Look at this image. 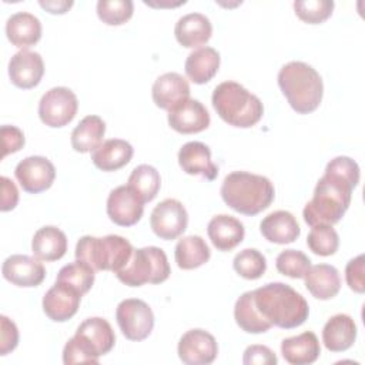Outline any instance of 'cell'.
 <instances>
[{"label":"cell","instance_id":"6da1fadb","mask_svg":"<svg viewBox=\"0 0 365 365\" xmlns=\"http://www.w3.org/2000/svg\"><path fill=\"white\" fill-rule=\"evenodd\" d=\"M359 177V165L351 157L332 158L318 180L312 198L304 207V221L309 227L339 222L349 208L352 191L358 185Z\"/></svg>","mask_w":365,"mask_h":365},{"label":"cell","instance_id":"7a4b0ae2","mask_svg":"<svg viewBox=\"0 0 365 365\" xmlns=\"http://www.w3.org/2000/svg\"><path fill=\"white\" fill-rule=\"evenodd\" d=\"M254 292V302L259 314L274 327L292 329L302 325L309 315L305 298L284 282H268Z\"/></svg>","mask_w":365,"mask_h":365},{"label":"cell","instance_id":"3957f363","mask_svg":"<svg viewBox=\"0 0 365 365\" xmlns=\"http://www.w3.org/2000/svg\"><path fill=\"white\" fill-rule=\"evenodd\" d=\"M220 192L230 208L250 217L267 210L275 197L269 178L247 171L230 173L224 178Z\"/></svg>","mask_w":365,"mask_h":365},{"label":"cell","instance_id":"277c9868","mask_svg":"<svg viewBox=\"0 0 365 365\" xmlns=\"http://www.w3.org/2000/svg\"><path fill=\"white\" fill-rule=\"evenodd\" d=\"M278 86L288 104L298 114L315 111L324 96L319 73L304 61H289L279 68Z\"/></svg>","mask_w":365,"mask_h":365},{"label":"cell","instance_id":"5b68a950","mask_svg":"<svg viewBox=\"0 0 365 365\" xmlns=\"http://www.w3.org/2000/svg\"><path fill=\"white\" fill-rule=\"evenodd\" d=\"M211 103L227 124L238 128L255 125L264 114L261 100L237 81L220 83L212 91Z\"/></svg>","mask_w":365,"mask_h":365},{"label":"cell","instance_id":"8992f818","mask_svg":"<svg viewBox=\"0 0 365 365\" xmlns=\"http://www.w3.org/2000/svg\"><path fill=\"white\" fill-rule=\"evenodd\" d=\"M134 248L121 235H84L76 244V259L88 264L94 271L118 272L130 259Z\"/></svg>","mask_w":365,"mask_h":365},{"label":"cell","instance_id":"52a82bcc","mask_svg":"<svg viewBox=\"0 0 365 365\" xmlns=\"http://www.w3.org/2000/svg\"><path fill=\"white\" fill-rule=\"evenodd\" d=\"M171 268L165 252L158 247H144L133 251L128 262L115 272L117 278L128 287L161 284L168 279Z\"/></svg>","mask_w":365,"mask_h":365},{"label":"cell","instance_id":"ba28073f","mask_svg":"<svg viewBox=\"0 0 365 365\" xmlns=\"http://www.w3.org/2000/svg\"><path fill=\"white\" fill-rule=\"evenodd\" d=\"M121 334L130 341H143L154 328V314L147 302L138 298L123 299L115 309Z\"/></svg>","mask_w":365,"mask_h":365},{"label":"cell","instance_id":"9c48e42d","mask_svg":"<svg viewBox=\"0 0 365 365\" xmlns=\"http://www.w3.org/2000/svg\"><path fill=\"white\" fill-rule=\"evenodd\" d=\"M77 108V97L70 88L53 87L40 98L38 117L43 124L51 128H60L73 121Z\"/></svg>","mask_w":365,"mask_h":365},{"label":"cell","instance_id":"30bf717a","mask_svg":"<svg viewBox=\"0 0 365 365\" xmlns=\"http://www.w3.org/2000/svg\"><path fill=\"white\" fill-rule=\"evenodd\" d=\"M188 225V214L181 201L165 198L151 211L150 227L153 232L165 241L178 238Z\"/></svg>","mask_w":365,"mask_h":365},{"label":"cell","instance_id":"8fae6325","mask_svg":"<svg viewBox=\"0 0 365 365\" xmlns=\"http://www.w3.org/2000/svg\"><path fill=\"white\" fill-rule=\"evenodd\" d=\"M178 358L187 365H208L218 355V344L208 331L194 328L182 334L177 346Z\"/></svg>","mask_w":365,"mask_h":365},{"label":"cell","instance_id":"7c38bea8","mask_svg":"<svg viewBox=\"0 0 365 365\" xmlns=\"http://www.w3.org/2000/svg\"><path fill=\"white\" fill-rule=\"evenodd\" d=\"M14 175L26 192L38 194L53 185L56 168L48 158L41 155H30L16 165Z\"/></svg>","mask_w":365,"mask_h":365},{"label":"cell","instance_id":"4fadbf2b","mask_svg":"<svg viewBox=\"0 0 365 365\" xmlns=\"http://www.w3.org/2000/svg\"><path fill=\"white\" fill-rule=\"evenodd\" d=\"M144 212V202L128 185H120L110 191L107 198V215L120 227L137 224Z\"/></svg>","mask_w":365,"mask_h":365},{"label":"cell","instance_id":"5bb4252c","mask_svg":"<svg viewBox=\"0 0 365 365\" xmlns=\"http://www.w3.org/2000/svg\"><path fill=\"white\" fill-rule=\"evenodd\" d=\"M81 297L71 285L56 281L43 297V311L51 321L66 322L77 314Z\"/></svg>","mask_w":365,"mask_h":365},{"label":"cell","instance_id":"9a60e30c","mask_svg":"<svg viewBox=\"0 0 365 365\" xmlns=\"http://www.w3.org/2000/svg\"><path fill=\"white\" fill-rule=\"evenodd\" d=\"M1 274L4 279L16 287L31 288L38 287L46 278L44 265L29 255L13 254L7 257L1 265Z\"/></svg>","mask_w":365,"mask_h":365},{"label":"cell","instance_id":"2e32d148","mask_svg":"<svg viewBox=\"0 0 365 365\" xmlns=\"http://www.w3.org/2000/svg\"><path fill=\"white\" fill-rule=\"evenodd\" d=\"M168 125L180 134H195L208 128L210 113L202 103L187 98L168 111Z\"/></svg>","mask_w":365,"mask_h":365},{"label":"cell","instance_id":"e0dca14e","mask_svg":"<svg viewBox=\"0 0 365 365\" xmlns=\"http://www.w3.org/2000/svg\"><path fill=\"white\" fill-rule=\"evenodd\" d=\"M44 74V63L38 53L20 50L11 56L9 61V77L11 83L23 90L38 86Z\"/></svg>","mask_w":365,"mask_h":365},{"label":"cell","instance_id":"ac0fdd59","mask_svg":"<svg viewBox=\"0 0 365 365\" xmlns=\"http://www.w3.org/2000/svg\"><path fill=\"white\" fill-rule=\"evenodd\" d=\"M178 164L190 175H201L210 181L218 175V167L211 161V150L201 141L185 143L178 151Z\"/></svg>","mask_w":365,"mask_h":365},{"label":"cell","instance_id":"d6986e66","mask_svg":"<svg viewBox=\"0 0 365 365\" xmlns=\"http://www.w3.org/2000/svg\"><path fill=\"white\" fill-rule=\"evenodd\" d=\"M151 96L157 107L170 111L190 98V84L185 77L178 73H165L154 81Z\"/></svg>","mask_w":365,"mask_h":365},{"label":"cell","instance_id":"ffe728a7","mask_svg":"<svg viewBox=\"0 0 365 365\" xmlns=\"http://www.w3.org/2000/svg\"><path fill=\"white\" fill-rule=\"evenodd\" d=\"M76 335L100 358L101 355L108 354L115 344V334L110 322L100 317H91L84 319Z\"/></svg>","mask_w":365,"mask_h":365},{"label":"cell","instance_id":"44dd1931","mask_svg":"<svg viewBox=\"0 0 365 365\" xmlns=\"http://www.w3.org/2000/svg\"><path fill=\"white\" fill-rule=\"evenodd\" d=\"M207 234L218 251H231L242 242L245 228L244 224L235 217L220 214L210 220Z\"/></svg>","mask_w":365,"mask_h":365},{"label":"cell","instance_id":"7402d4cb","mask_svg":"<svg viewBox=\"0 0 365 365\" xmlns=\"http://www.w3.org/2000/svg\"><path fill=\"white\" fill-rule=\"evenodd\" d=\"M174 34L182 47L200 48L211 38L212 24L205 14L188 13L177 20Z\"/></svg>","mask_w":365,"mask_h":365},{"label":"cell","instance_id":"603a6c76","mask_svg":"<svg viewBox=\"0 0 365 365\" xmlns=\"http://www.w3.org/2000/svg\"><path fill=\"white\" fill-rule=\"evenodd\" d=\"M134 154L133 145L121 138H110L103 141L91 151L93 164L101 171H117L127 165Z\"/></svg>","mask_w":365,"mask_h":365},{"label":"cell","instance_id":"cb8c5ba5","mask_svg":"<svg viewBox=\"0 0 365 365\" xmlns=\"http://www.w3.org/2000/svg\"><path fill=\"white\" fill-rule=\"evenodd\" d=\"M356 339V324L346 314L331 317L322 328V342L331 352H344L349 349Z\"/></svg>","mask_w":365,"mask_h":365},{"label":"cell","instance_id":"d4e9b609","mask_svg":"<svg viewBox=\"0 0 365 365\" xmlns=\"http://www.w3.org/2000/svg\"><path fill=\"white\" fill-rule=\"evenodd\" d=\"M259 231L267 241L274 244H291L301 234L297 218L285 210H278L268 214L261 221Z\"/></svg>","mask_w":365,"mask_h":365},{"label":"cell","instance_id":"484cf974","mask_svg":"<svg viewBox=\"0 0 365 365\" xmlns=\"http://www.w3.org/2000/svg\"><path fill=\"white\" fill-rule=\"evenodd\" d=\"M6 36L13 46L27 50L41 38V23L31 13L17 11L6 21Z\"/></svg>","mask_w":365,"mask_h":365},{"label":"cell","instance_id":"4316f807","mask_svg":"<svg viewBox=\"0 0 365 365\" xmlns=\"http://www.w3.org/2000/svg\"><path fill=\"white\" fill-rule=\"evenodd\" d=\"M281 354L291 365H309L319 358V341L312 331H305L299 335L282 339Z\"/></svg>","mask_w":365,"mask_h":365},{"label":"cell","instance_id":"83f0119b","mask_svg":"<svg viewBox=\"0 0 365 365\" xmlns=\"http://www.w3.org/2000/svg\"><path fill=\"white\" fill-rule=\"evenodd\" d=\"M31 251L40 261H57L63 258L67 251V237L54 225L41 227L33 235Z\"/></svg>","mask_w":365,"mask_h":365},{"label":"cell","instance_id":"f1b7e54d","mask_svg":"<svg viewBox=\"0 0 365 365\" xmlns=\"http://www.w3.org/2000/svg\"><path fill=\"white\" fill-rule=\"evenodd\" d=\"M304 279L311 295L321 301L334 298L341 288L339 272L334 265L329 264H317L309 267Z\"/></svg>","mask_w":365,"mask_h":365},{"label":"cell","instance_id":"f546056e","mask_svg":"<svg viewBox=\"0 0 365 365\" xmlns=\"http://www.w3.org/2000/svg\"><path fill=\"white\" fill-rule=\"evenodd\" d=\"M220 53L208 46L191 51L185 60L184 70L187 77L195 84L208 83L220 68Z\"/></svg>","mask_w":365,"mask_h":365},{"label":"cell","instance_id":"4dcf8cb0","mask_svg":"<svg viewBox=\"0 0 365 365\" xmlns=\"http://www.w3.org/2000/svg\"><path fill=\"white\" fill-rule=\"evenodd\" d=\"M234 319L237 325L248 334H264L272 325L259 314L255 302L254 292L247 291L238 297L234 305Z\"/></svg>","mask_w":365,"mask_h":365},{"label":"cell","instance_id":"1f68e13d","mask_svg":"<svg viewBox=\"0 0 365 365\" xmlns=\"http://www.w3.org/2000/svg\"><path fill=\"white\" fill-rule=\"evenodd\" d=\"M106 134V123L98 115H86L71 133V147L77 153H91Z\"/></svg>","mask_w":365,"mask_h":365},{"label":"cell","instance_id":"d6a6232c","mask_svg":"<svg viewBox=\"0 0 365 365\" xmlns=\"http://www.w3.org/2000/svg\"><path fill=\"white\" fill-rule=\"evenodd\" d=\"M174 257L181 269H194L208 262L211 251L202 237L187 235L178 240L174 250Z\"/></svg>","mask_w":365,"mask_h":365},{"label":"cell","instance_id":"836d02e7","mask_svg":"<svg viewBox=\"0 0 365 365\" xmlns=\"http://www.w3.org/2000/svg\"><path fill=\"white\" fill-rule=\"evenodd\" d=\"M127 185L131 187L145 204L157 197L161 187V177L155 167L150 164H140L131 171Z\"/></svg>","mask_w":365,"mask_h":365},{"label":"cell","instance_id":"e575fe53","mask_svg":"<svg viewBox=\"0 0 365 365\" xmlns=\"http://www.w3.org/2000/svg\"><path fill=\"white\" fill-rule=\"evenodd\" d=\"M94 272L96 271L88 264L76 259L74 262L64 265L58 271L56 281L68 284L73 288H76L81 295H84L91 289L94 284V278H96Z\"/></svg>","mask_w":365,"mask_h":365},{"label":"cell","instance_id":"d590c367","mask_svg":"<svg viewBox=\"0 0 365 365\" xmlns=\"http://www.w3.org/2000/svg\"><path fill=\"white\" fill-rule=\"evenodd\" d=\"M308 248L321 257L334 255L339 247L338 232L328 224L314 225L307 237Z\"/></svg>","mask_w":365,"mask_h":365},{"label":"cell","instance_id":"8d00e7d4","mask_svg":"<svg viewBox=\"0 0 365 365\" xmlns=\"http://www.w3.org/2000/svg\"><path fill=\"white\" fill-rule=\"evenodd\" d=\"M235 272L245 279H258L265 274L267 259L255 248H245L240 251L232 261Z\"/></svg>","mask_w":365,"mask_h":365},{"label":"cell","instance_id":"74e56055","mask_svg":"<svg viewBox=\"0 0 365 365\" xmlns=\"http://www.w3.org/2000/svg\"><path fill=\"white\" fill-rule=\"evenodd\" d=\"M134 11L131 0H98L97 16L107 26H121L128 21Z\"/></svg>","mask_w":365,"mask_h":365},{"label":"cell","instance_id":"f35d334b","mask_svg":"<svg viewBox=\"0 0 365 365\" xmlns=\"http://www.w3.org/2000/svg\"><path fill=\"white\" fill-rule=\"evenodd\" d=\"M278 272L294 279L304 278L311 267V259L302 251L285 250L281 251L275 259Z\"/></svg>","mask_w":365,"mask_h":365},{"label":"cell","instance_id":"ab89813d","mask_svg":"<svg viewBox=\"0 0 365 365\" xmlns=\"http://www.w3.org/2000/svg\"><path fill=\"white\" fill-rule=\"evenodd\" d=\"M332 0H298L294 1V10L299 20L308 24H321L331 17L334 10Z\"/></svg>","mask_w":365,"mask_h":365},{"label":"cell","instance_id":"60d3db41","mask_svg":"<svg viewBox=\"0 0 365 365\" xmlns=\"http://www.w3.org/2000/svg\"><path fill=\"white\" fill-rule=\"evenodd\" d=\"M63 362L73 364H98V356L77 336H71L63 348Z\"/></svg>","mask_w":365,"mask_h":365},{"label":"cell","instance_id":"b9f144b4","mask_svg":"<svg viewBox=\"0 0 365 365\" xmlns=\"http://www.w3.org/2000/svg\"><path fill=\"white\" fill-rule=\"evenodd\" d=\"M364 265H365V257H364V254H359L358 257L349 259L346 267H345L346 284L356 294H364L365 292Z\"/></svg>","mask_w":365,"mask_h":365},{"label":"cell","instance_id":"7bdbcfd3","mask_svg":"<svg viewBox=\"0 0 365 365\" xmlns=\"http://www.w3.org/2000/svg\"><path fill=\"white\" fill-rule=\"evenodd\" d=\"M0 134H1V147H3L1 158H4L9 154L17 153L19 150L23 148L26 143L23 131L16 125H9V124L1 125Z\"/></svg>","mask_w":365,"mask_h":365},{"label":"cell","instance_id":"ee69618b","mask_svg":"<svg viewBox=\"0 0 365 365\" xmlns=\"http://www.w3.org/2000/svg\"><path fill=\"white\" fill-rule=\"evenodd\" d=\"M0 355L14 351L19 344V329L16 324L6 315H0Z\"/></svg>","mask_w":365,"mask_h":365},{"label":"cell","instance_id":"f6af8a7d","mask_svg":"<svg viewBox=\"0 0 365 365\" xmlns=\"http://www.w3.org/2000/svg\"><path fill=\"white\" fill-rule=\"evenodd\" d=\"M244 365H275L278 362L275 352L265 345H250L244 351Z\"/></svg>","mask_w":365,"mask_h":365},{"label":"cell","instance_id":"bcb514c9","mask_svg":"<svg viewBox=\"0 0 365 365\" xmlns=\"http://www.w3.org/2000/svg\"><path fill=\"white\" fill-rule=\"evenodd\" d=\"M1 201H0V210L1 211H10L16 208L19 202V190L14 185V182L9 177H1Z\"/></svg>","mask_w":365,"mask_h":365},{"label":"cell","instance_id":"7dc6e473","mask_svg":"<svg viewBox=\"0 0 365 365\" xmlns=\"http://www.w3.org/2000/svg\"><path fill=\"white\" fill-rule=\"evenodd\" d=\"M38 4L51 14H64L68 11V9L73 6V1H56V0H46L38 1Z\"/></svg>","mask_w":365,"mask_h":365}]
</instances>
